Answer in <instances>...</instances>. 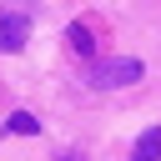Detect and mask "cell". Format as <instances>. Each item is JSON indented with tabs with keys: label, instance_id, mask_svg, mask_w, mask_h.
<instances>
[{
	"label": "cell",
	"instance_id": "3957f363",
	"mask_svg": "<svg viewBox=\"0 0 161 161\" xmlns=\"http://www.w3.org/2000/svg\"><path fill=\"white\" fill-rule=\"evenodd\" d=\"M131 161H161V126H151V131H141V136H136Z\"/></svg>",
	"mask_w": 161,
	"mask_h": 161
},
{
	"label": "cell",
	"instance_id": "5b68a950",
	"mask_svg": "<svg viewBox=\"0 0 161 161\" xmlns=\"http://www.w3.org/2000/svg\"><path fill=\"white\" fill-rule=\"evenodd\" d=\"M5 131H10V136H35V131H40V121H35L30 111H15V116L5 121Z\"/></svg>",
	"mask_w": 161,
	"mask_h": 161
},
{
	"label": "cell",
	"instance_id": "277c9868",
	"mask_svg": "<svg viewBox=\"0 0 161 161\" xmlns=\"http://www.w3.org/2000/svg\"><path fill=\"white\" fill-rule=\"evenodd\" d=\"M65 40H70V50H75V55L96 60V40H91V30H86V25H70V30H65Z\"/></svg>",
	"mask_w": 161,
	"mask_h": 161
},
{
	"label": "cell",
	"instance_id": "8992f818",
	"mask_svg": "<svg viewBox=\"0 0 161 161\" xmlns=\"http://www.w3.org/2000/svg\"><path fill=\"white\" fill-rule=\"evenodd\" d=\"M60 161H75V156H60Z\"/></svg>",
	"mask_w": 161,
	"mask_h": 161
},
{
	"label": "cell",
	"instance_id": "6da1fadb",
	"mask_svg": "<svg viewBox=\"0 0 161 161\" xmlns=\"http://www.w3.org/2000/svg\"><path fill=\"white\" fill-rule=\"evenodd\" d=\"M141 60L136 55H106V60H91V86L96 91H116V86H131L141 80Z\"/></svg>",
	"mask_w": 161,
	"mask_h": 161
},
{
	"label": "cell",
	"instance_id": "7a4b0ae2",
	"mask_svg": "<svg viewBox=\"0 0 161 161\" xmlns=\"http://www.w3.org/2000/svg\"><path fill=\"white\" fill-rule=\"evenodd\" d=\"M25 40H30V20L20 10H0V50L15 55V50H25Z\"/></svg>",
	"mask_w": 161,
	"mask_h": 161
}]
</instances>
